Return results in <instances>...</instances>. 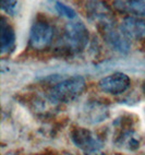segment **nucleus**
<instances>
[{
	"mask_svg": "<svg viewBox=\"0 0 145 155\" xmlns=\"http://www.w3.org/2000/svg\"><path fill=\"white\" fill-rule=\"evenodd\" d=\"M89 32L82 21H70L64 25L61 38L57 43L55 54L60 57H73L87 47Z\"/></svg>",
	"mask_w": 145,
	"mask_h": 155,
	"instance_id": "f257e3e1",
	"label": "nucleus"
},
{
	"mask_svg": "<svg viewBox=\"0 0 145 155\" xmlns=\"http://www.w3.org/2000/svg\"><path fill=\"white\" fill-rule=\"evenodd\" d=\"M86 89V80L80 74L64 78L49 87L46 96L53 104H68L83 94Z\"/></svg>",
	"mask_w": 145,
	"mask_h": 155,
	"instance_id": "f03ea898",
	"label": "nucleus"
},
{
	"mask_svg": "<svg viewBox=\"0 0 145 155\" xmlns=\"http://www.w3.org/2000/svg\"><path fill=\"white\" fill-rule=\"evenodd\" d=\"M55 28L45 15L37 14L32 23L28 35V47L35 51H45L53 45Z\"/></svg>",
	"mask_w": 145,
	"mask_h": 155,
	"instance_id": "7ed1b4c3",
	"label": "nucleus"
},
{
	"mask_svg": "<svg viewBox=\"0 0 145 155\" xmlns=\"http://www.w3.org/2000/svg\"><path fill=\"white\" fill-rule=\"evenodd\" d=\"M110 116V102L104 97H89L80 109V120L89 126L99 125Z\"/></svg>",
	"mask_w": 145,
	"mask_h": 155,
	"instance_id": "20e7f679",
	"label": "nucleus"
},
{
	"mask_svg": "<svg viewBox=\"0 0 145 155\" xmlns=\"http://www.w3.org/2000/svg\"><path fill=\"white\" fill-rule=\"evenodd\" d=\"M97 31L102 38L111 49L122 55L129 54L131 49L130 39L123 34L119 26L114 24V21L97 23Z\"/></svg>",
	"mask_w": 145,
	"mask_h": 155,
	"instance_id": "39448f33",
	"label": "nucleus"
},
{
	"mask_svg": "<svg viewBox=\"0 0 145 155\" xmlns=\"http://www.w3.org/2000/svg\"><path fill=\"white\" fill-rule=\"evenodd\" d=\"M70 140L78 149L82 150L85 154L101 151L105 145L103 136L93 132L85 127L73 126L70 130Z\"/></svg>",
	"mask_w": 145,
	"mask_h": 155,
	"instance_id": "423d86ee",
	"label": "nucleus"
},
{
	"mask_svg": "<svg viewBox=\"0 0 145 155\" xmlns=\"http://www.w3.org/2000/svg\"><path fill=\"white\" fill-rule=\"evenodd\" d=\"M131 86V79L124 72H114L98 81V87L103 93L109 95H121Z\"/></svg>",
	"mask_w": 145,
	"mask_h": 155,
	"instance_id": "0eeeda50",
	"label": "nucleus"
},
{
	"mask_svg": "<svg viewBox=\"0 0 145 155\" xmlns=\"http://www.w3.org/2000/svg\"><path fill=\"white\" fill-rule=\"evenodd\" d=\"M112 141L117 147L131 152L137 151L141 147V136H139L135 129L114 131Z\"/></svg>",
	"mask_w": 145,
	"mask_h": 155,
	"instance_id": "6e6552de",
	"label": "nucleus"
},
{
	"mask_svg": "<svg viewBox=\"0 0 145 155\" xmlns=\"http://www.w3.org/2000/svg\"><path fill=\"white\" fill-rule=\"evenodd\" d=\"M120 30L130 41L145 39V19L137 17H124L119 25Z\"/></svg>",
	"mask_w": 145,
	"mask_h": 155,
	"instance_id": "1a4fd4ad",
	"label": "nucleus"
},
{
	"mask_svg": "<svg viewBox=\"0 0 145 155\" xmlns=\"http://www.w3.org/2000/svg\"><path fill=\"white\" fill-rule=\"evenodd\" d=\"M15 32L13 26L5 15L0 18V53L1 55L11 54L15 48Z\"/></svg>",
	"mask_w": 145,
	"mask_h": 155,
	"instance_id": "9d476101",
	"label": "nucleus"
},
{
	"mask_svg": "<svg viewBox=\"0 0 145 155\" xmlns=\"http://www.w3.org/2000/svg\"><path fill=\"white\" fill-rule=\"evenodd\" d=\"M85 5H86L85 6L86 14L91 20H95V21H97V23L114 21L111 9L106 2L89 1Z\"/></svg>",
	"mask_w": 145,
	"mask_h": 155,
	"instance_id": "9b49d317",
	"label": "nucleus"
},
{
	"mask_svg": "<svg viewBox=\"0 0 145 155\" xmlns=\"http://www.w3.org/2000/svg\"><path fill=\"white\" fill-rule=\"evenodd\" d=\"M112 7L119 13L128 14V17H145V1L143 0H123L114 1Z\"/></svg>",
	"mask_w": 145,
	"mask_h": 155,
	"instance_id": "f8f14e48",
	"label": "nucleus"
},
{
	"mask_svg": "<svg viewBox=\"0 0 145 155\" xmlns=\"http://www.w3.org/2000/svg\"><path fill=\"white\" fill-rule=\"evenodd\" d=\"M55 9L56 11L58 12V14H60L61 17L66 18V19L70 20V21H74V20L78 18V13L72 7L67 6L64 5L63 2H60V1H56L55 2Z\"/></svg>",
	"mask_w": 145,
	"mask_h": 155,
	"instance_id": "ddd939ff",
	"label": "nucleus"
},
{
	"mask_svg": "<svg viewBox=\"0 0 145 155\" xmlns=\"http://www.w3.org/2000/svg\"><path fill=\"white\" fill-rule=\"evenodd\" d=\"M18 5L19 3L17 1H12V0H2L1 2H0V8L2 11H5L7 14L9 15H15L17 13V10H18Z\"/></svg>",
	"mask_w": 145,
	"mask_h": 155,
	"instance_id": "4468645a",
	"label": "nucleus"
},
{
	"mask_svg": "<svg viewBox=\"0 0 145 155\" xmlns=\"http://www.w3.org/2000/svg\"><path fill=\"white\" fill-rule=\"evenodd\" d=\"M42 155H74V154H73V153H69V152L58 153V152H55V151H47V152L43 153Z\"/></svg>",
	"mask_w": 145,
	"mask_h": 155,
	"instance_id": "2eb2a0df",
	"label": "nucleus"
},
{
	"mask_svg": "<svg viewBox=\"0 0 145 155\" xmlns=\"http://www.w3.org/2000/svg\"><path fill=\"white\" fill-rule=\"evenodd\" d=\"M85 155H108V154L105 152H102V151H98V152H94V153H87Z\"/></svg>",
	"mask_w": 145,
	"mask_h": 155,
	"instance_id": "dca6fc26",
	"label": "nucleus"
},
{
	"mask_svg": "<svg viewBox=\"0 0 145 155\" xmlns=\"http://www.w3.org/2000/svg\"><path fill=\"white\" fill-rule=\"evenodd\" d=\"M3 155H21V154H19L18 152H14V151H11V152H8V153H6V154H3Z\"/></svg>",
	"mask_w": 145,
	"mask_h": 155,
	"instance_id": "f3484780",
	"label": "nucleus"
},
{
	"mask_svg": "<svg viewBox=\"0 0 145 155\" xmlns=\"http://www.w3.org/2000/svg\"><path fill=\"white\" fill-rule=\"evenodd\" d=\"M142 91H143V94L145 95V80L143 81V84H142Z\"/></svg>",
	"mask_w": 145,
	"mask_h": 155,
	"instance_id": "a211bd4d",
	"label": "nucleus"
},
{
	"mask_svg": "<svg viewBox=\"0 0 145 155\" xmlns=\"http://www.w3.org/2000/svg\"><path fill=\"white\" fill-rule=\"evenodd\" d=\"M118 155H122V154H118Z\"/></svg>",
	"mask_w": 145,
	"mask_h": 155,
	"instance_id": "6ab92c4d",
	"label": "nucleus"
}]
</instances>
